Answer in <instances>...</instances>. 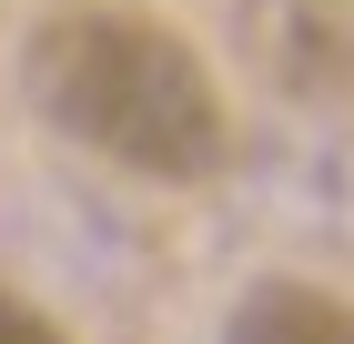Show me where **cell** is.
Wrapping results in <instances>:
<instances>
[{
    "mask_svg": "<svg viewBox=\"0 0 354 344\" xmlns=\"http://www.w3.org/2000/svg\"><path fill=\"white\" fill-rule=\"evenodd\" d=\"M223 344H354V304L324 284H294V273H273L233 304Z\"/></svg>",
    "mask_w": 354,
    "mask_h": 344,
    "instance_id": "cell-2",
    "label": "cell"
},
{
    "mask_svg": "<svg viewBox=\"0 0 354 344\" xmlns=\"http://www.w3.org/2000/svg\"><path fill=\"white\" fill-rule=\"evenodd\" d=\"M21 81L41 122L82 152L122 162L142 183H213L223 172V91L203 71L183 30L142 21V10H51V21L21 41Z\"/></svg>",
    "mask_w": 354,
    "mask_h": 344,
    "instance_id": "cell-1",
    "label": "cell"
},
{
    "mask_svg": "<svg viewBox=\"0 0 354 344\" xmlns=\"http://www.w3.org/2000/svg\"><path fill=\"white\" fill-rule=\"evenodd\" d=\"M0 344H71V334H61V324L41 314L30 293H10V284H0Z\"/></svg>",
    "mask_w": 354,
    "mask_h": 344,
    "instance_id": "cell-3",
    "label": "cell"
}]
</instances>
